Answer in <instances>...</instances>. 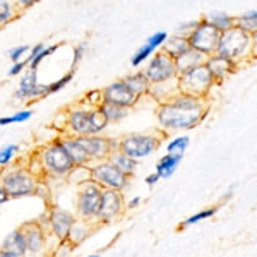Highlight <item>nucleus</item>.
Wrapping results in <instances>:
<instances>
[{
	"instance_id": "nucleus-19",
	"label": "nucleus",
	"mask_w": 257,
	"mask_h": 257,
	"mask_svg": "<svg viewBox=\"0 0 257 257\" xmlns=\"http://www.w3.org/2000/svg\"><path fill=\"white\" fill-rule=\"evenodd\" d=\"M48 219H50V228H52V231L55 233V237L59 240H67L70 226H72V223H74L72 214L64 209L55 208V209H52Z\"/></svg>"
},
{
	"instance_id": "nucleus-28",
	"label": "nucleus",
	"mask_w": 257,
	"mask_h": 257,
	"mask_svg": "<svg viewBox=\"0 0 257 257\" xmlns=\"http://www.w3.org/2000/svg\"><path fill=\"white\" fill-rule=\"evenodd\" d=\"M98 110L103 113V117L106 118V122H113L117 123L120 120H123L127 117L128 113V108L125 106H118V105H113V103H108V101H101L98 105Z\"/></svg>"
},
{
	"instance_id": "nucleus-18",
	"label": "nucleus",
	"mask_w": 257,
	"mask_h": 257,
	"mask_svg": "<svg viewBox=\"0 0 257 257\" xmlns=\"http://www.w3.org/2000/svg\"><path fill=\"white\" fill-rule=\"evenodd\" d=\"M21 235L24 238V243H26V250L28 252H40L41 248L45 247V231L41 228L40 223L36 221H30V223H23L19 228Z\"/></svg>"
},
{
	"instance_id": "nucleus-37",
	"label": "nucleus",
	"mask_w": 257,
	"mask_h": 257,
	"mask_svg": "<svg viewBox=\"0 0 257 257\" xmlns=\"http://www.w3.org/2000/svg\"><path fill=\"white\" fill-rule=\"evenodd\" d=\"M218 208H213V209H206V211H201V213L194 214V216H190L189 219H185L184 223H182V226H189V225H194V223H199L201 219H206V218H211L216 214Z\"/></svg>"
},
{
	"instance_id": "nucleus-9",
	"label": "nucleus",
	"mask_w": 257,
	"mask_h": 257,
	"mask_svg": "<svg viewBox=\"0 0 257 257\" xmlns=\"http://www.w3.org/2000/svg\"><path fill=\"white\" fill-rule=\"evenodd\" d=\"M43 167L48 170L52 175H67L74 170L76 165L72 163L70 156L67 155V151L64 149V146L60 144V141L50 144L48 148H45L43 151Z\"/></svg>"
},
{
	"instance_id": "nucleus-27",
	"label": "nucleus",
	"mask_w": 257,
	"mask_h": 257,
	"mask_svg": "<svg viewBox=\"0 0 257 257\" xmlns=\"http://www.w3.org/2000/svg\"><path fill=\"white\" fill-rule=\"evenodd\" d=\"M204 19L208 21L209 24H213L219 33H223V31H226L235 26V16H230L228 12H221V11L209 12V14L204 16Z\"/></svg>"
},
{
	"instance_id": "nucleus-46",
	"label": "nucleus",
	"mask_w": 257,
	"mask_h": 257,
	"mask_svg": "<svg viewBox=\"0 0 257 257\" xmlns=\"http://www.w3.org/2000/svg\"><path fill=\"white\" fill-rule=\"evenodd\" d=\"M139 202H141V197H134V199H132L131 202H128L127 206H128V208H136V206H138Z\"/></svg>"
},
{
	"instance_id": "nucleus-5",
	"label": "nucleus",
	"mask_w": 257,
	"mask_h": 257,
	"mask_svg": "<svg viewBox=\"0 0 257 257\" xmlns=\"http://www.w3.org/2000/svg\"><path fill=\"white\" fill-rule=\"evenodd\" d=\"M219 35H221V33H219L213 24H209L208 21L202 18L197 21L196 28L189 33L187 41H189L190 48L197 50L202 55L209 57L216 52Z\"/></svg>"
},
{
	"instance_id": "nucleus-41",
	"label": "nucleus",
	"mask_w": 257,
	"mask_h": 257,
	"mask_svg": "<svg viewBox=\"0 0 257 257\" xmlns=\"http://www.w3.org/2000/svg\"><path fill=\"white\" fill-rule=\"evenodd\" d=\"M24 67H28V62L26 60H18V62H14V64H12V67L9 69V76L11 77H16L18 76V74H21L24 70Z\"/></svg>"
},
{
	"instance_id": "nucleus-22",
	"label": "nucleus",
	"mask_w": 257,
	"mask_h": 257,
	"mask_svg": "<svg viewBox=\"0 0 257 257\" xmlns=\"http://www.w3.org/2000/svg\"><path fill=\"white\" fill-rule=\"evenodd\" d=\"M122 81H123V84H125L127 88L131 89L138 98L143 96V94H148L149 86H151V82L148 81V77L144 76L143 70H136V72L128 74V76L123 77Z\"/></svg>"
},
{
	"instance_id": "nucleus-23",
	"label": "nucleus",
	"mask_w": 257,
	"mask_h": 257,
	"mask_svg": "<svg viewBox=\"0 0 257 257\" xmlns=\"http://www.w3.org/2000/svg\"><path fill=\"white\" fill-rule=\"evenodd\" d=\"M60 144L64 146V149L67 151V155L70 156V160H72V163L76 165V167H81V165H86L89 161V156L88 153L84 151V148L81 146L79 143H77L76 138H69V139H62Z\"/></svg>"
},
{
	"instance_id": "nucleus-38",
	"label": "nucleus",
	"mask_w": 257,
	"mask_h": 257,
	"mask_svg": "<svg viewBox=\"0 0 257 257\" xmlns=\"http://www.w3.org/2000/svg\"><path fill=\"white\" fill-rule=\"evenodd\" d=\"M28 50H30V47H28V45H19V47L11 48L7 55H9V59H11L12 62H18V60L23 59L24 53H28Z\"/></svg>"
},
{
	"instance_id": "nucleus-21",
	"label": "nucleus",
	"mask_w": 257,
	"mask_h": 257,
	"mask_svg": "<svg viewBox=\"0 0 257 257\" xmlns=\"http://www.w3.org/2000/svg\"><path fill=\"white\" fill-rule=\"evenodd\" d=\"M189 48H190V45L187 38H185V36H178V35L168 36V38L165 40V43L161 45V52H165L168 57H172L173 60L178 59L180 55H184Z\"/></svg>"
},
{
	"instance_id": "nucleus-11",
	"label": "nucleus",
	"mask_w": 257,
	"mask_h": 257,
	"mask_svg": "<svg viewBox=\"0 0 257 257\" xmlns=\"http://www.w3.org/2000/svg\"><path fill=\"white\" fill-rule=\"evenodd\" d=\"M99 197H101V187L96 182H93L91 178L82 182L79 187V197H77V211L82 218L89 219L96 216Z\"/></svg>"
},
{
	"instance_id": "nucleus-35",
	"label": "nucleus",
	"mask_w": 257,
	"mask_h": 257,
	"mask_svg": "<svg viewBox=\"0 0 257 257\" xmlns=\"http://www.w3.org/2000/svg\"><path fill=\"white\" fill-rule=\"evenodd\" d=\"M57 48H59V45H52V47H45V48L41 50V52L38 53V55H36L35 59H33V60L30 62V64H28V65H30V69H38L41 62H43L45 59H48V57L52 55V53L55 52Z\"/></svg>"
},
{
	"instance_id": "nucleus-13",
	"label": "nucleus",
	"mask_w": 257,
	"mask_h": 257,
	"mask_svg": "<svg viewBox=\"0 0 257 257\" xmlns=\"http://www.w3.org/2000/svg\"><path fill=\"white\" fill-rule=\"evenodd\" d=\"M77 143L84 148L89 160H101L105 161L113 151L118 149V143H113L106 138H96V136H77Z\"/></svg>"
},
{
	"instance_id": "nucleus-7",
	"label": "nucleus",
	"mask_w": 257,
	"mask_h": 257,
	"mask_svg": "<svg viewBox=\"0 0 257 257\" xmlns=\"http://www.w3.org/2000/svg\"><path fill=\"white\" fill-rule=\"evenodd\" d=\"M143 72L151 84L177 79V76H178L177 67H175V60H173L172 57H168L165 52H161V50L153 55V59L149 60L148 67L144 69Z\"/></svg>"
},
{
	"instance_id": "nucleus-47",
	"label": "nucleus",
	"mask_w": 257,
	"mask_h": 257,
	"mask_svg": "<svg viewBox=\"0 0 257 257\" xmlns=\"http://www.w3.org/2000/svg\"><path fill=\"white\" fill-rule=\"evenodd\" d=\"M0 257H18V255H14V254H11V252L4 250V248H0Z\"/></svg>"
},
{
	"instance_id": "nucleus-15",
	"label": "nucleus",
	"mask_w": 257,
	"mask_h": 257,
	"mask_svg": "<svg viewBox=\"0 0 257 257\" xmlns=\"http://www.w3.org/2000/svg\"><path fill=\"white\" fill-rule=\"evenodd\" d=\"M138 99L139 98L123 84V81L111 82L101 91V101H108L118 106H125V108H132L138 103Z\"/></svg>"
},
{
	"instance_id": "nucleus-8",
	"label": "nucleus",
	"mask_w": 257,
	"mask_h": 257,
	"mask_svg": "<svg viewBox=\"0 0 257 257\" xmlns=\"http://www.w3.org/2000/svg\"><path fill=\"white\" fill-rule=\"evenodd\" d=\"M0 185L6 189L9 197H24L31 196L36 190V180L26 170H14L2 177Z\"/></svg>"
},
{
	"instance_id": "nucleus-33",
	"label": "nucleus",
	"mask_w": 257,
	"mask_h": 257,
	"mask_svg": "<svg viewBox=\"0 0 257 257\" xmlns=\"http://www.w3.org/2000/svg\"><path fill=\"white\" fill-rule=\"evenodd\" d=\"M86 235H88V230H86V226L82 225V223H72V226H70V231H69V240L72 243H79L82 240L86 238Z\"/></svg>"
},
{
	"instance_id": "nucleus-43",
	"label": "nucleus",
	"mask_w": 257,
	"mask_h": 257,
	"mask_svg": "<svg viewBox=\"0 0 257 257\" xmlns=\"http://www.w3.org/2000/svg\"><path fill=\"white\" fill-rule=\"evenodd\" d=\"M40 0H18V6L21 7V9H30V7H33Z\"/></svg>"
},
{
	"instance_id": "nucleus-12",
	"label": "nucleus",
	"mask_w": 257,
	"mask_h": 257,
	"mask_svg": "<svg viewBox=\"0 0 257 257\" xmlns=\"http://www.w3.org/2000/svg\"><path fill=\"white\" fill-rule=\"evenodd\" d=\"M45 96H48L47 84H40L38 82V69H26L23 72V76H21L19 88L14 93V98L30 101V99L45 98Z\"/></svg>"
},
{
	"instance_id": "nucleus-1",
	"label": "nucleus",
	"mask_w": 257,
	"mask_h": 257,
	"mask_svg": "<svg viewBox=\"0 0 257 257\" xmlns=\"http://www.w3.org/2000/svg\"><path fill=\"white\" fill-rule=\"evenodd\" d=\"M204 99L178 93L168 101L160 103L158 122L165 131H187L206 117Z\"/></svg>"
},
{
	"instance_id": "nucleus-25",
	"label": "nucleus",
	"mask_w": 257,
	"mask_h": 257,
	"mask_svg": "<svg viewBox=\"0 0 257 257\" xmlns=\"http://www.w3.org/2000/svg\"><path fill=\"white\" fill-rule=\"evenodd\" d=\"M184 158V155H172V153H167L163 156L158 165H156V173L160 175V178H170L175 173V170L178 167V163Z\"/></svg>"
},
{
	"instance_id": "nucleus-44",
	"label": "nucleus",
	"mask_w": 257,
	"mask_h": 257,
	"mask_svg": "<svg viewBox=\"0 0 257 257\" xmlns=\"http://www.w3.org/2000/svg\"><path fill=\"white\" fill-rule=\"evenodd\" d=\"M9 194H7L6 192V189H4L2 187V185H0V206H2L4 204V202H7V201H9Z\"/></svg>"
},
{
	"instance_id": "nucleus-20",
	"label": "nucleus",
	"mask_w": 257,
	"mask_h": 257,
	"mask_svg": "<svg viewBox=\"0 0 257 257\" xmlns=\"http://www.w3.org/2000/svg\"><path fill=\"white\" fill-rule=\"evenodd\" d=\"M206 59H208V57L202 55L201 52H197V50H194V48H189L184 55H180L178 59H175L177 74H184L192 67H197V65L204 64Z\"/></svg>"
},
{
	"instance_id": "nucleus-39",
	"label": "nucleus",
	"mask_w": 257,
	"mask_h": 257,
	"mask_svg": "<svg viewBox=\"0 0 257 257\" xmlns=\"http://www.w3.org/2000/svg\"><path fill=\"white\" fill-rule=\"evenodd\" d=\"M86 47H88L86 43H81L74 48V59H72V65H70V69H76V65L82 60V57H84V53H86Z\"/></svg>"
},
{
	"instance_id": "nucleus-14",
	"label": "nucleus",
	"mask_w": 257,
	"mask_h": 257,
	"mask_svg": "<svg viewBox=\"0 0 257 257\" xmlns=\"http://www.w3.org/2000/svg\"><path fill=\"white\" fill-rule=\"evenodd\" d=\"M122 194L115 189H101V197H99V206L96 216L99 221H111L122 213Z\"/></svg>"
},
{
	"instance_id": "nucleus-48",
	"label": "nucleus",
	"mask_w": 257,
	"mask_h": 257,
	"mask_svg": "<svg viewBox=\"0 0 257 257\" xmlns=\"http://www.w3.org/2000/svg\"><path fill=\"white\" fill-rule=\"evenodd\" d=\"M88 257H99L98 254H94V255H88Z\"/></svg>"
},
{
	"instance_id": "nucleus-42",
	"label": "nucleus",
	"mask_w": 257,
	"mask_h": 257,
	"mask_svg": "<svg viewBox=\"0 0 257 257\" xmlns=\"http://www.w3.org/2000/svg\"><path fill=\"white\" fill-rule=\"evenodd\" d=\"M43 48H45V45H43V43H38V45H35V47L31 48V52H30V55H28V59H26V62H28V64H30V62H31L33 59H35V57L38 55V53H40V52H41V50H43Z\"/></svg>"
},
{
	"instance_id": "nucleus-30",
	"label": "nucleus",
	"mask_w": 257,
	"mask_h": 257,
	"mask_svg": "<svg viewBox=\"0 0 257 257\" xmlns=\"http://www.w3.org/2000/svg\"><path fill=\"white\" fill-rule=\"evenodd\" d=\"M189 144H190L189 136H180V138H173L168 143L167 153H172V155H184V151L189 148Z\"/></svg>"
},
{
	"instance_id": "nucleus-32",
	"label": "nucleus",
	"mask_w": 257,
	"mask_h": 257,
	"mask_svg": "<svg viewBox=\"0 0 257 257\" xmlns=\"http://www.w3.org/2000/svg\"><path fill=\"white\" fill-rule=\"evenodd\" d=\"M31 117H33V110H19L18 113L11 115V117L0 118V127L9 125V123H23V122H26V120H30Z\"/></svg>"
},
{
	"instance_id": "nucleus-36",
	"label": "nucleus",
	"mask_w": 257,
	"mask_h": 257,
	"mask_svg": "<svg viewBox=\"0 0 257 257\" xmlns=\"http://www.w3.org/2000/svg\"><path fill=\"white\" fill-rule=\"evenodd\" d=\"M16 151H19V146H16V144H9V146L0 149V167L9 165L11 160L14 158Z\"/></svg>"
},
{
	"instance_id": "nucleus-10",
	"label": "nucleus",
	"mask_w": 257,
	"mask_h": 257,
	"mask_svg": "<svg viewBox=\"0 0 257 257\" xmlns=\"http://www.w3.org/2000/svg\"><path fill=\"white\" fill-rule=\"evenodd\" d=\"M91 180L96 182L101 189H115L122 190L127 185V175L111 165L110 161H101L96 167L89 170Z\"/></svg>"
},
{
	"instance_id": "nucleus-6",
	"label": "nucleus",
	"mask_w": 257,
	"mask_h": 257,
	"mask_svg": "<svg viewBox=\"0 0 257 257\" xmlns=\"http://www.w3.org/2000/svg\"><path fill=\"white\" fill-rule=\"evenodd\" d=\"M160 148V138L155 134H131L118 141V151L134 160L146 158Z\"/></svg>"
},
{
	"instance_id": "nucleus-40",
	"label": "nucleus",
	"mask_w": 257,
	"mask_h": 257,
	"mask_svg": "<svg viewBox=\"0 0 257 257\" xmlns=\"http://www.w3.org/2000/svg\"><path fill=\"white\" fill-rule=\"evenodd\" d=\"M196 24H197V21H189V23H184V24H180V26L177 28V33L175 35H178V36H185L187 38L189 36V33L196 28Z\"/></svg>"
},
{
	"instance_id": "nucleus-2",
	"label": "nucleus",
	"mask_w": 257,
	"mask_h": 257,
	"mask_svg": "<svg viewBox=\"0 0 257 257\" xmlns=\"http://www.w3.org/2000/svg\"><path fill=\"white\" fill-rule=\"evenodd\" d=\"M252 41H254V35H248V33L233 26L219 35L218 47L214 53L237 62L240 57L247 55V52L250 50Z\"/></svg>"
},
{
	"instance_id": "nucleus-24",
	"label": "nucleus",
	"mask_w": 257,
	"mask_h": 257,
	"mask_svg": "<svg viewBox=\"0 0 257 257\" xmlns=\"http://www.w3.org/2000/svg\"><path fill=\"white\" fill-rule=\"evenodd\" d=\"M108 161H110L111 165H115V167H117L122 173H125L127 177L134 175L136 168H138V160L131 158V156H127V155H123V153H120L118 149H117V151H113L108 156Z\"/></svg>"
},
{
	"instance_id": "nucleus-34",
	"label": "nucleus",
	"mask_w": 257,
	"mask_h": 257,
	"mask_svg": "<svg viewBox=\"0 0 257 257\" xmlns=\"http://www.w3.org/2000/svg\"><path fill=\"white\" fill-rule=\"evenodd\" d=\"M14 7L7 0H0V28L9 24L14 19Z\"/></svg>"
},
{
	"instance_id": "nucleus-29",
	"label": "nucleus",
	"mask_w": 257,
	"mask_h": 257,
	"mask_svg": "<svg viewBox=\"0 0 257 257\" xmlns=\"http://www.w3.org/2000/svg\"><path fill=\"white\" fill-rule=\"evenodd\" d=\"M235 28L248 33V35H255L257 30V11L252 9L248 12H243L240 16H235Z\"/></svg>"
},
{
	"instance_id": "nucleus-26",
	"label": "nucleus",
	"mask_w": 257,
	"mask_h": 257,
	"mask_svg": "<svg viewBox=\"0 0 257 257\" xmlns=\"http://www.w3.org/2000/svg\"><path fill=\"white\" fill-rule=\"evenodd\" d=\"M2 248H4V250H7V252H11V254L18 255V257H23L28 252L26 250V243H24V238H23V235H21L19 230L11 231V233L4 238Z\"/></svg>"
},
{
	"instance_id": "nucleus-31",
	"label": "nucleus",
	"mask_w": 257,
	"mask_h": 257,
	"mask_svg": "<svg viewBox=\"0 0 257 257\" xmlns=\"http://www.w3.org/2000/svg\"><path fill=\"white\" fill-rule=\"evenodd\" d=\"M74 72H76V69H70L69 72L65 74V76H62L59 81H53V82H50V84H47V93L53 94V93H57V91L64 89L65 86L74 79Z\"/></svg>"
},
{
	"instance_id": "nucleus-16",
	"label": "nucleus",
	"mask_w": 257,
	"mask_h": 257,
	"mask_svg": "<svg viewBox=\"0 0 257 257\" xmlns=\"http://www.w3.org/2000/svg\"><path fill=\"white\" fill-rule=\"evenodd\" d=\"M168 38V33L167 31H155L149 38L141 45V48L138 52L132 55L131 59V65L132 67H139L143 62H146L149 57L153 55L155 52H158L161 48V45L165 43V40Z\"/></svg>"
},
{
	"instance_id": "nucleus-17",
	"label": "nucleus",
	"mask_w": 257,
	"mask_h": 257,
	"mask_svg": "<svg viewBox=\"0 0 257 257\" xmlns=\"http://www.w3.org/2000/svg\"><path fill=\"white\" fill-rule=\"evenodd\" d=\"M204 65L208 67L214 82L226 79V77L230 76V74H233L235 69H237V62H233L231 59H226V57H223V55H218V53L209 55L208 59H206Z\"/></svg>"
},
{
	"instance_id": "nucleus-4",
	"label": "nucleus",
	"mask_w": 257,
	"mask_h": 257,
	"mask_svg": "<svg viewBox=\"0 0 257 257\" xmlns=\"http://www.w3.org/2000/svg\"><path fill=\"white\" fill-rule=\"evenodd\" d=\"M67 125L76 136H96L105 131L108 122L98 108L72 110L69 113Z\"/></svg>"
},
{
	"instance_id": "nucleus-3",
	"label": "nucleus",
	"mask_w": 257,
	"mask_h": 257,
	"mask_svg": "<svg viewBox=\"0 0 257 257\" xmlns=\"http://www.w3.org/2000/svg\"><path fill=\"white\" fill-rule=\"evenodd\" d=\"M214 79L211 77L208 67L204 64L192 67L190 70L177 76V84L180 93L190 94V96L204 98L209 93L211 86H213Z\"/></svg>"
},
{
	"instance_id": "nucleus-45",
	"label": "nucleus",
	"mask_w": 257,
	"mask_h": 257,
	"mask_svg": "<svg viewBox=\"0 0 257 257\" xmlns=\"http://www.w3.org/2000/svg\"><path fill=\"white\" fill-rule=\"evenodd\" d=\"M158 180H160V175H158V173H151L149 177H146V184H148V185L156 184Z\"/></svg>"
}]
</instances>
